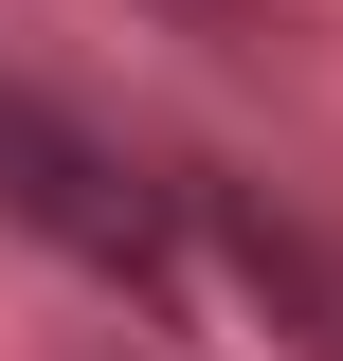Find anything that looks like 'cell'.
<instances>
[{"label": "cell", "instance_id": "6da1fadb", "mask_svg": "<svg viewBox=\"0 0 343 361\" xmlns=\"http://www.w3.org/2000/svg\"><path fill=\"white\" fill-rule=\"evenodd\" d=\"M0 217H18V235H54L90 289H127V307H181V235H163V199H145V180L109 163L73 109H37L18 73H0Z\"/></svg>", "mask_w": 343, "mask_h": 361}, {"label": "cell", "instance_id": "7a4b0ae2", "mask_svg": "<svg viewBox=\"0 0 343 361\" xmlns=\"http://www.w3.org/2000/svg\"><path fill=\"white\" fill-rule=\"evenodd\" d=\"M199 253L235 271V289H253L271 307V343H307V361H343V253L307 217H271L253 180H199Z\"/></svg>", "mask_w": 343, "mask_h": 361}]
</instances>
